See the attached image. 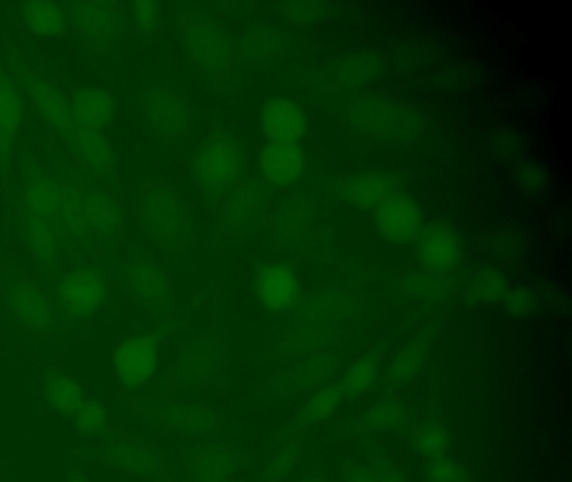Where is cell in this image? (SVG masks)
Masks as SVG:
<instances>
[{
    "instance_id": "6da1fadb",
    "label": "cell",
    "mask_w": 572,
    "mask_h": 482,
    "mask_svg": "<svg viewBox=\"0 0 572 482\" xmlns=\"http://www.w3.org/2000/svg\"><path fill=\"white\" fill-rule=\"evenodd\" d=\"M351 122L366 137L378 140H410L418 131V119L400 104L364 101L351 111Z\"/></svg>"
},
{
    "instance_id": "7a4b0ae2",
    "label": "cell",
    "mask_w": 572,
    "mask_h": 482,
    "mask_svg": "<svg viewBox=\"0 0 572 482\" xmlns=\"http://www.w3.org/2000/svg\"><path fill=\"white\" fill-rule=\"evenodd\" d=\"M241 148L229 138L206 141L194 157V173L198 183L210 191L227 188L241 175Z\"/></svg>"
},
{
    "instance_id": "3957f363",
    "label": "cell",
    "mask_w": 572,
    "mask_h": 482,
    "mask_svg": "<svg viewBox=\"0 0 572 482\" xmlns=\"http://www.w3.org/2000/svg\"><path fill=\"white\" fill-rule=\"evenodd\" d=\"M113 367L119 384L127 389H141L155 377L159 367L156 342L144 333H133L116 346Z\"/></svg>"
},
{
    "instance_id": "277c9868",
    "label": "cell",
    "mask_w": 572,
    "mask_h": 482,
    "mask_svg": "<svg viewBox=\"0 0 572 482\" xmlns=\"http://www.w3.org/2000/svg\"><path fill=\"white\" fill-rule=\"evenodd\" d=\"M185 47L188 58L200 71L220 74L231 64L232 44L227 34L212 21L190 22L185 27Z\"/></svg>"
},
{
    "instance_id": "5b68a950",
    "label": "cell",
    "mask_w": 572,
    "mask_h": 482,
    "mask_svg": "<svg viewBox=\"0 0 572 482\" xmlns=\"http://www.w3.org/2000/svg\"><path fill=\"white\" fill-rule=\"evenodd\" d=\"M105 277L93 268H78L66 275L58 286V301L69 317L87 318L96 314L106 301Z\"/></svg>"
},
{
    "instance_id": "8992f818",
    "label": "cell",
    "mask_w": 572,
    "mask_h": 482,
    "mask_svg": "<svg viewBox=\"0 0 572 482\" xmlns=\"http://www.w3.org/2000/svg\"><path fill=\"white\" fill-rule=\"evenodd\" d=\"M143 113L148 125L162 137H184L190 128V106L182 94L168 87H153L144 94Z\"/></svg>"
},
{
    "instance_id": "52a82bcc",
    "label": "cell",
    "mask_w": 572,
    "mask_h": 482,
    "mask_svg": "<svg viewBox=\"0 0 572 482\" xmlns=\"http://www.w3.org/2000/svg\"><path fill=\"white\" fill-rule=\"evenodd\" d=\"M141 219L150 235L159 242H173L185 228L184 207L165 190H152L144 197Z\"/></svg>"
},
{
    "instance_id": "ba28073f",
    "label": "cell",
    "mask_w": 572,
    "mask_h": 482,
    "mask_svg": "<svg viewBox=\"0 0 572 482\" xmlns=\"http://www.w3.org/2000/svg\"><path fill=\"white\" fill-rule=\"evenodd\" d=\"M376 225L389 242L408 244L420 236L423 230L420 208L410 198L395 195L380 204L376 210Z\"/></svg>"
},
{
    "instance_id": "9c48e42d",
    "label": "cell",
    "mask_w": 572,
    "mask_h": 482,
    "mask_svg": "<svg viewBox=\"0 0 572 482\" xmlns=\"http://www.w3.org/2000/svg\"><path fill=\"white\" fill-rule=\"evenodd\" d=\"M421 263L432 273L451 272L460 260V239L445 223H430L418 236Z\"/></svg>"
},
{
    "instance_id": "30bf717a",
    "label": "cell",
    "mask_w": 572,
    "mask_h": 482,
    "mask_svg": "<svg viewBox=\"0 0 572 482\" xmlns=\"http://www.w3.org/2000/svg\"><path fill=\"white\" fill-rule=\"evenodd\" d=\"M9 307L19 321L30 329L49 330L55 327L56 305L46 293L30 282H17L9 292Z\"/></svg>"
},
{
    "instance_id": "8fae6325",
    "label": "cell",
    "mask_w": 572,
    "mask_h": 482,
    "mask_svg": "<svg viewBox=\"0 0 572 482\" xmlns=\"http://www.w3.org/2000/svg\"><path fill=\"white\" fill-rule=\"evenodd\" d=\"M262 129L269 144H300L306 132L303 109L289 99L270 101L262 113Z\"/></svg>"
},
{
    "instance_id": "7c38bea8",
    "label": "cell",
    "mask_w": 572,
    "mask_h": 482,
    "mask_svg": "<svg viewBox=\"0 0 572 482\" xmlns=\"http://www.w3.org/2000/svg\"><path fill=\"white\" fill-rule=\"evenodd\" d=\"M115 101L100 90H81L69 104V126L80 131H100L108 128L115 118Z\"/></svg>"
},
{
    "instance_id": "4fadbf2b",
    "label": "cell",
    "mask_w": 572,
    "mask_h": 482,
    "mask_svg": "<svg viewBox=\"0 0 572 482\" xmlns=\"http://www.w3.org/2000/svg\"><path fill=\"white\" fill-rule=\"evenodd\" d=\"M71 19L81 34L93 43H112L121 33L118 12L105 2H80L72 5Z\"/></svg>"
},
{
    "instance_id": "5bb4252c",
    "label": "cell",
    "mask_w": 572,
    "mask_h": 482,
    "mask_svg": "<svg viewBox=\"0 0 572 482\" xmlns=\"http://www.w3.org/2000/svg\"><path fill=\"white\" fill-rule=\"evenodd\" d=\"M342 198L360 208H378L383 201L398 195V181L389 173H361L346 179L341 186Z\"/></svg>"
},
{
    "instance_id": "9a60e30c",
    "label": "cell",
    "mask_w": 572,
    "mask_h": 482,
    "mask_svg": "<svg viewBox=\"0 0 572 482\" xmlns=\"http://www.w3.org/2000/svg\"><path fill=\"white\" fill-rule=\"evenodd\" d=\"M260 168L272 185L289 186L303 176L306 154L300 144H267L260 154Z\"/></svg>"
},
{
    "instance_id": "2e32d148",
    "label": "cell",
    "mask_w": 572,
    "mask_h": 482,
    "mask_svg": "<svg viewBox=\"0 0 572 482\" xmlns=\"http://www.w3.org/2000/svg\"><path fill=\"white\" fill-rule=\"evenodd\" d=\"M43 393L52 412L65 419L74 418L87 400L83 386L69 372L59 368L44 377Z\"/></svg>"
},
{
    "instance_id": "e0dca14e",
    "label": "cell",
    "mask_w": 572,
    "mask_h": 482,
    "mask_svg": "<svg viewBox=\"0 0 572 482\" xmlns=\"http://www.w3.org/2000/svg\"><path fill=\"white\" fill-rule=\"evenodd\" d=\"M300 283L289 268L281 264L264 268L257 277V297L270 310H284L294 304Z\"/></svg>"
},
{
    "instance_id": "ac0fdd59",
    "label": "cell",
    "mask_w": 572,
    "mask_h": 482,
    "mask_svg": "<svg viewBox=\"0 0 572 482\" xmlns=\"http://www.w3.org/2000/svg\"><path fill=\"white\" fill-rule=\"evenodd\" d=\"M109 465L135 475H153L159 471V456L150 447L130 440H119L106 452Z\"/></svg>"
},
{
    "instance_id": "d6986e66",
    "label": "cell",
    "mask_w": 572,
    "mask_h": 482,
    "mask_svg": "<svg viewBox=\"0 0 572 482\" xmlns=\"http://www.w3.org/2000/svg\"><path fill=\"white\" fill-rule=\"evenodd\" d=\"M22 97L14 83L0 78V151H8L22 121Z\"/></svg>"
},
{
    "instance_id": "ffe728a7",
    "label": "cell",
    "mask_w": 572,
    "mask_h": 482,
    "mask_svg": "<svg viewBox=\"0 0 572 482\" xmlns=\"http://www.w3.org/2000/svg\"><path fill=\"white\" fill-rule=\"evenodd\" d=\"M65 204V197L58 183L51 178H37L27 188V207L33 219L49 220L58 216Z\"/></svg>"
},
{
    "instance_id": "44dd1931",
    "label": "cell",
    "mask_w": 572,
    "mask_h": 482,
    "mask_svg": "<svg viewBox=\"0 0 572 482\" xmlns=\"http://www.w3.org/2000/svg\"><path fill=\"white\" fill-rule=\"evenodd\" d=\"M22 17L31 31L43 36H55L61 33L66 25V12L61 5L44 0H34L22 5Z\"/></svg>"
},
{
    "instance_id": "7402d4cb",
    "label": "cell",
    "mask_w": 572,
    "mask_h": 482,
    "mask_svg": "<svg viewBox=\"0 0 572 482\" xmlns=\"http://www.w3.org/2000/svg\"><path fill=\"white\" fill-rule=\"evenodd\" d=\"M31 96L47 121L59 128L69 125V103L51 83L36 79L31 84Z\"/></svg>"
},
{
    "instance_id": "603a6c76",
    "label": "cell",
    "mask_w": 572,
    "mask_h": 482,
    "mask_svg": "<svg viewBox=\"0 0 572 482\" xmlns=\"http://www.w3.org/2000/svg\"><path fill=\"white\" fill-rule=\"evenodd\" d=\"M301 458V439L295 434H289L284 440L276 446L272 456L266 466V479L269 482H279L289 472L294 471Z\"/></svg>"
},
{
    "instance_id": "cb8c5ba5",
    "label": "cell",
    "mask_w": 572,
    "mask_h": 482,
    "mask_svg": "<svg viewBox=\"0 0 572 482\" xmlns=\"http://www.w3.org/2000/svg\"><path fill=\"white\" fill-rule=\"evenodd\" d=\"M451 444V434L439 422H425L415 434V447H417L418 454L429 461L446 456Z\"/></svg>"
},
{
    "instance_id": "d4e9b609",
    "label": "cell",
    "mask_w": 572,
    "mask_h": 482,
    "mask_svg": "<svg viewBox=\"0 0 572 482\" xmlns=\"http://www.w3.org/2000/svg\"><path fill=\"white\" fill-rule=\"evenodd\" d=\"M130 283L138 297L148 305L160 304L165 297V282L150 264H135L131 268Z\"/></svg>"
},
{
    "instance_id": "484cf974",
    "label": "cell",
    "mask_w": 572,
    "mask_h": 482,
    "mask_svg": "<svg viewBox=\"0 0 572 482\" xmlns=\"http://www.w3.org/2000/svg\"><path fill=\"white\" fill-rule=\"evenodd\" d=\"M405 421V411L398 400H382L380 404L373 405L367 411L364 422L371 431H380V433H388L400 427L401 422Z\"/></svg>"
},
{
    "instance_id": "4316f807",
    "label": "cell",
    "mask_w": 572,
    "mask_h": 482,
    "mask_svg": "<svg viewBox=\"0 0 572 482\" xmlns=\"http://www.w3.org/2000/svg\"><path fill=\"white\" fill-rule=\"evenodd\" d=\"M425 362V346L421 343H413L404 349L389 368V379L395 384H404L413 379L415 375L421 371Z\"/></svg>"
},
{
    "instance_id": "83f0119b",
    "label": "cell",
    "mask_w": 572,
    "mask_h": 482,
    "mask_svg": "<svg viewBox=\"0 0 572 482\" xmlns=\"http://www.w3.org/2000/svg\"><path fill=\"white\" fill-rule=\"evenodd\" d=\"M71 421L83 436H100L108 424V412L96 400L87 399Z\"/></svg>"
},
{
    "instance_id": "f1b7e54d",
    "label": "cell",
    "mask_w": 572,
    "mask_h": 482,
    "mask_svg": "<svg viewBox=\"0 0 572 482\" xmlns=\"http://www.w3.org/2000/svg\"><path fill=\"white\" fill-rule=\"evenodd\" d=\"M78 148L93 165H108L112 161V144L106 140L105 134L100 131H80L74 129Z\"/></svg>"
},
{
    "instance_id": "f546056e",
    "label": "cell",
    "mask_w": 572,
    "mask_h": 482,
    "mask_svg": "<svg viewBox=\"0 0 572 482\" xmlns=\"http://www.w3.org/2000/svg\"><path fill=\"white\" fill-rule=\"evenodd\" d=\"M376 375H378V361L375 355H366L350 368L346 375L342 390L348 396H360L361 392L367 390L371 384L375 383Z\"/></svg>"
},
{
    "instance_id": "4dcf8cb0",
    "label": "cell",
    "mask_w": 572,
    "mask_h": 482,
    "mask_svg": "<svg viewBox=\"0 0 572 482\" xmlns=\"http://www.w3.org/2000/svg\"><path fill=\"white\" fill-rule=\"evenodd\" d=\"M339 400H341V389L338 387L329 386L320 389L311 397L310 404L306 405L307 421H325L336 411Z\"/></svg>"
},
{
    "instance_id": "1f68e13d",
    "label": "cell",
    "mask_w": 572,
    "mask_h": 482,
    "mask_svg": "<svg viewBox=\"0 0 572 482\" xmlns=\"http://www.w3.org/2000/svg\"><path fill=\"white\" fill-rule=\"evenodd\" d=\"M84 219L100 230H112L113 222H115V213H113L112 203L108 198L100 197V195H91L84 200L83 207Z\"/></svg>"
},
{
    "instance_id": "d6a6232c",
    "label": "cell",
    "mask_w": 572,
    "mask_h": 482,
    "mask_svg": "<svg viewBox=\"0 0 572 482\" xmlns=\"http://www.w3.org/2000/svg\"><path fill=\"white\" fill-rule=\"evenodd\" d=\"M429 482H468L467 472L454 459L443 458L429 461V471H427Z\"/></svg>"
},
{
    "instance_id": "836d02e7",
    "label": "cell",
    "mask_w": 572,
    "mask_h": 482,
    "mask_svg": "<svg viewBox=\"0 0 572 482\" xmlns=\"http://www.w3.org/2000/svg\"><path fill=\"white\" fill-rule=\"evenodd\" d=\"M505 292H507V283L504 277L495 272H487L477 280L474 297L480 302H495L504 297Z\"/></svg>"
},
{
    "instance_id": "e575fe53",
    "label": "cell",
    "mask_w": 572,
    "mask_h": 482,
    "mask_svg": "<svg viewBox=\"0 0 572 482\" xmlns=\"http://www.w3.org/2000/svg\"><path fill=\"white\" fill-rule=\"evenodd\" d=\"M405 283L410 286V290H408L410 297L432 298L440 293L439 280L433 279L430 273H427V275H411Z\"/></svg>"
},
{
    "instance_id": "d590c367",
    "label": "cell",
    "mask_w": 572,
    "mask_h": 482,
    "mask_svg": "<svg viewBox=\"0 0 572 482\" xmlns=\"http://www.w3.org/2000/svg\"><path fill=\"white\" fill-rule=\"evenodd\" d=\"M373 71H375V66L364 59H353V61L342 64L341 68L342 79L346 83L351 84L366 83V79L373 75Z\"/></svg>"
},
{
    "instance_id": "8d00e7d4",
    "label": "cell",
    "mask_w": 572,
    "mask_h": 482,
    "mask_svg": "<svg viewBox=\"0 0 572 482\" xmlns=\"http://www.w3.org/2000/svg\"><path fill=\"white\" fill-rule=\"evenodd\" d=\"M341 474L346 482H380L375 469H370L361 462H345Z\"/></svg>"
},
{
    "instance_id": "74e56055",
    "label": "cell",
    "mask_w": 572,
    "mask_h": 482,
    "mask_svg": "<svg viewBox=\"0 0 572 482\" xmlns=\"http://www.w3.org/2000/svg\"><path fill=\"white\" fill-rule=\"evenodd\" d=\"M518 179H521L522 190L530 191V193L542 191L544 185H546V175H544L542 169L533 165L522 168Z\"/></svg>"
},
{
    "instance_id": "f35d334b",
    "label": "cell",
    "mask_w": 572,
    "mask_h": 482,
    "mask_svg": "<svg viewBox=\"0 0 572 482\" xmlns=\"http://www.w3.org/2000/svg\"><path fill=\"white\" fill-rule=\"evenodd\" d=\"M135 17L141 25H153L160 17L159 5L153 2H138L135 4Z\"/></svg>"
},
{
    "instance_id": "ab89813d",
    "label": "cell",
    "mask_w": 572,
    "mask_h": 482,
    "mask_svg": "<svg viewBox=\"0 0 572 482\" xmlns=\"http://www.w3.org/2000/svg\"><path fill=\"white\" fill-rule=\"evenodd\" d=\"M375 472L380 482H405L400 472H396L395 468H392L388 462H380L375 468Z\"/></svg>"
},
{
    "instance_id": "60d3db41",
    "label": "cell",
    "mask_w": 572,
    "mask_h": 482,
    "mask_svg": "<svg viewBox=\"0 0 572 482\" xmlns=\"http://www.w3.org/2000/svg\"><path fill=\"white\" fill-rule=\"evenodd\" d=\"M68 482H91L90 479H87V475L84 474V472H72L71 475H69Z\"/></svg>"
},
{
    "instance_id": "b9f144b4",
    "label": "cell",
    "mask_w": 572,
    "mask_h": 482,
    "mask_svg": "<svg viewBox=\"0 0 572 482\" xmlns=\"http://www.w3.org/2000/svg\"><path fill=\"white\" fill-rule=\"evenodd\" d=\"M303 482H325L323 479L319 478V475H307L306 479H304Z\"/></svg>"
}]
</instances>
